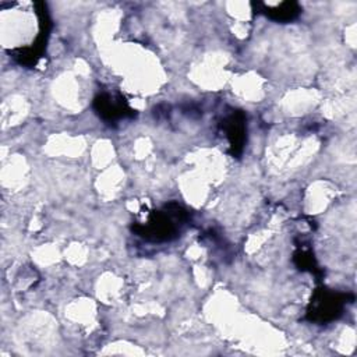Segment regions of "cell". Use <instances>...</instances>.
Masks as SVG:
<instances>
[{
	"label": "cell",
	"mask_w": 357,
	"mask_h": 357,
	"mask_svg": "<svg viewBox=\"0 0 357 357\" xmlns=\"http://www.w3.org/2000/svg\"><path fill=\"white\" fill-rule=\"evenodd\" d=\"M347 294L328 290H317L307 310V318L312 322L326 324L342 315Z\"/></svg>",
	"instance_id": "cell-2"
},
{
	"label": "cell",
	"mask_w": 357,
	"mask_h": 357,
	"mask_svg": "<svg viewBox=\"0 0 357 357\" xmlns=\"http://www.w3.org/2000/svg\"><path fill=\"white\" fill-rule=\"evenodd\" d=\"M264 13L275 21L286 22V21L294 20L300 14V7L294 1H286L276 7H268V8H265Z\"/></svg>",
	"instance_id": "cell-5"
},
{
	"label": "cell",
	"mask_w": 357,
	"mask_h": 357,
	"mask_svg": "<svg viewBox=\"0 0 357 357\" xmlns=\"http://www.w3.org/2000/svg\"><path fill=\"white\" fill-rule=\"evenodd\" d=\"M223 132L230 144L233 155H240L245 141V116L241 112H231L222 121Z\"/></svg>",
	"instance_id": "cell-4"
},
{
	"label": "cell",
	"mask_w": 357,
	"mask_h": 357,
	"mask_svg": "<svg viewBox=\"0 0 357 357\" xmlns=\"http://www.w3.org/2000/svg\"><path fill=\"white\" fill-rule=\"evenodd\" d=\"M93 107L99 117L107 123H116L121 119L134 116V110L127 105L121 95H113L109 92L99 93L93 100Z\"/></svg>",
	"instance_id": "cell-3"
},
{
	"label": "cell",
	"mask_w": 357,
	"mask_h": 357,
	"mask_svg": "<svg viewBox=\"0 0 357 357\" xmlns=\"http://www.w3.org/2000/svg\"><path fill=\"white\" fill-rule=\"evenodd\" d=\"M185 222L187 212L177 204H169L165 209L152 212L145 225L135 226V231L149 241H169L177 237Z\"/></svg>",
	"instance_id": "cell-1"
}]
</instances>
